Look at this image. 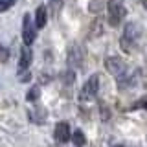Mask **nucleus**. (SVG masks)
Here are the masks:
<instances>
[{
	"mask_svg": "<svg viewBox=\"0 0 147 147\" xmlns=\"http://www.w3.org/2000/svg\"><path fill=\"white\" fill-rule=\"evenodd\" d=\"M142 37V26L138 24V22H127L125 26H123V33H121V48L123 50H132V46L138 44V40H140Z\"/></svg>",
	"mask_w": 147,
	"mask_h": 147,
	"instance_id": "1",
	"label": "nucleus"
},
{
	"mask_svg": "<svg viewBox=\"0 0 147 147\" xmlns=\"http://www.w3.org/2000/svg\"><path fill=\"white\" fill-rule=\"evenodd\" d=\"M105 68H107V72L110 74V76H114L118 81L123 79L125 76H129V74H131L129 63L125 61V59H121V57H116V55L105 59Z\"/></svg>",
	"mask_w": 147,
	"mask_h": 147,
	"instance_id": "2",
	"label": "nucleus"
},
{
	"mask_svg": "<svg viewBox=\"0 0 147 147\" xmlns=\"http://www.w3.org/2000/svg\"><path fill=\"white\" fill-rule=\"evenodd\" d=\"M127 15V9L123 0H109L107 2V17H109V24L110 26H119L121 20Z\"/></svg>",
	"mask_w": 147,
	"mask_h": 147,
	"instance_id": "3",
	"label": "nucleus"
},
{
	"mask_svg": "<svg viewBox=\"0 0 147 147\" xmlns=\"http://www.w3.org/2000/svg\"><path fill=\"white\" fill-rule=\"evenodd\" d=\"M98 90H99V77L96 74H92L88 79L85 81V85H83V88L79 92V99L81 101H92L98 96Z\"/></svg>",
	"mask_w": 147,
	"mask_h": 147,
	"instance_id": "4",
	"label": "nucleus"
},
{
	"mask_svg": "<svg viewBox=\"0 0 147 147\" xmlns=\"http://www.w3.org/2000/svg\"><path fill=\"white\" fill-rule=\"evenodd\" d=\"M66 61H68V66H70L72 70H79V68H83V63H85V48H83L81 44L70 46Z\"/></svg>",
	"mask_w": 147,
	"mask_h": 147,
	"instance_id": "5",
	"label": "nucleus"
},
{
	"mask_svg": "<svg viewBox=\"0 0 147 147\" xmlns=\"http://www.w3.org/2000/svg\"><path fill=\"white\" fill-rule=\"evenodd\" d=\"M22 40H24L26 46H31L35 40V28H33L31 15H24V18H22Z\"/></svg>",
	"mask_w": 147,
	"mask_h": 147,
	"instance_id": "6",
	"label": "nucleus"
},
{
	"mask_svg": "<svg viewBox=\"0 0 147 147\" xmlns=\"http://www.w3.org/2000/svg\"><path fill=\"white\" fill-rule=\"evenodd\" d=\"M53 138L57 144H68L72 140V131L66 121H59L53 129Z\"/></svg>",
	"mask_w": 147,
	"mask_h": 147,
	"instance_id": "7",
	"label": "nucleus"
},
{
	"mask_svg": "<svg viewBox=\"0 0 147 147\" xmlns=\"http://www.w3.org/2000/svg\"><path fill=\"white\" fill-rule=\"evenodd\" d=\"M31 61H33V52L30 50V46L24 44V48L20 50V57H18V72H26Z\"/></svg>",
	"mask_w": 147,
	"mask_h": 147,
	"instance_id": "8",
	"label": "nucleus"
},
{
	"mask_svg": "<svg viewBox=\"0 0 147 147\" xmlns=\"http://www.w3.org/2000/svg\"><path fill=\"white\" fill-rule=\"evenodd\" d=\"M46 118H48V114H46V110L42 107H35L33 110H30V119L33 123H44Z\"/></svg>",
	"mask_w": 147,
	"mask_h": 147,
	"instance_id": "9",
	"label": "nucleus"
},
{
	"mask_svg": "<svg viewBox=\"0 0 147 147\" xmlns=\"http://www.w3.org/2000/svg\"><path fill=\"white\" fill-rule=\"evenodd\" d=\"M46 17H48V11H46V6H39L35 9V28H44L46 24Z\"/></svg>",
	"mask_w": 147,
	"mask_h": 147,
	"instance_id": "10",
	"label": "nucleus"
},
{
	"mask_svg": "<svg viewBox=\"0 0 147 147\" xmlns=\"http://www.w3.org/2000/svg\"><path fill=\"white\" fill-rule=\"evenodd\" d=\"M61 83H63L64 86H72L74 83H76V70H72V68L63 70V74H61Z\"/></svg>",
	"mask_w": 147,
	"mask_h": 147,
	"instance_id": "11",
	"label": "nucleus"
},
{
	"mask_svg": "<svg viewBox=\"0 0 147 147\" xmlns=\"http://www.w3.org/2000/svg\"><path fill=\"white\" fill-rule=\"evenodd\" d=\"M72 142H74L76 147H85L86 145V138H85V134H83L81 129H76V131L72 132Z\"/></svg>",
	"mask_w": 147,
	"mask_h": 147,
	"instance_id": "12",
	"label": "nucleus"
},
{
	"mask_svg": "<svg viewBox=\"0 0 147 147\" xmlns=\"http://www.w3.org/2000/svg\"><path fill=\"white\" fill-rule=\"evenodd\" d=\"M39 98H40V86H37V85H33L26 92V101L28 103H35V101H39Z\"/></svg>",
	"mask_w": 147,
	"mask_h": 147,
	"instance_id": "13",
	"label": "nucleus"
},
{
	"mask_svg": "<svg viewBox=\"0 0 147 147\" xmlns=\"http://www.w3.org/2000/svg\"><path fill=\"white\" fill-rule=\"evenodd\" d=\"M15 4V0H0V11H7Z\"/></svg>",
	"mask_w": 147,
	"mask_h": 147,
	"instance_id": "14",
	"label": "nucleus"
},
{
	"mask_svg": "<svg viewBox=\"0 0 147 147\" xmlns=\"http://www.w3.org/2000/svg\"><path fill=\"white\" fill-rule=\"evenodd\" d=\"M109 118H110V110L105 109V105L101 103V119H103V121H107Z\"/></svg>",
	"mask_w": 147,
	"mask_h": 147,
	"instance_id": "15",
	"label": "nucleus"
},
{
	"mask_svg": "<svg viewBox=\"0 0 147 147\" xmlns=\"http://www.w3.org/2000/svg\"><path fill=\"white\" fill-rule=\"evenodd\" d=\"M134 109H145L147 110V96H144L138 103H134Z\"/></svg>",
	"mask_w": 147,
	"mask_h": 147,
	"instance_id": "16",
	"label": "nucleus"
},
{
	"mask_svg": "<svg viewBox=\"0 0 147 147\" xmlns=\"http://www.w3.org/2000/svg\"><path fill=\"white\" fill-rule=\"evenodd\" d=\"M6 59H7V50L0 48V61H6Z\"/></svg>",
	"mask_w": 147,
	"mask_h": 147,
	"instance_id": "17",
	"label": "nucleus"
},
{
	"mask_svg": "<svg viewBox=\"0 0 147 147\" xmlns=\"http://www.w3.org/2000/svg\"><path fill=\"white\" fill-rule=\"evenodd\" d=\"M142 4H144V7L147 9V0H142Z\"/></svg>",
	"mask_w": 147,
	"mask_h": 147,
	"instance_id": "18",
	"label": "nucleus"
},
{
	"mask_svg": "<svg viewBox=\"0 0 147 147\" xmlns=\"http://www.w3.org/2000/svg\"><path fill=\"white\" fill-rule=\"evenodd\" d=\"M112 147H129V145H125V144H121V145H112Z\"/></svg>",
	"mask_w": 147,
	"mask_h": 147,
	"instance_id": "19",
	"label": "nucleus"
}]
</instances>
